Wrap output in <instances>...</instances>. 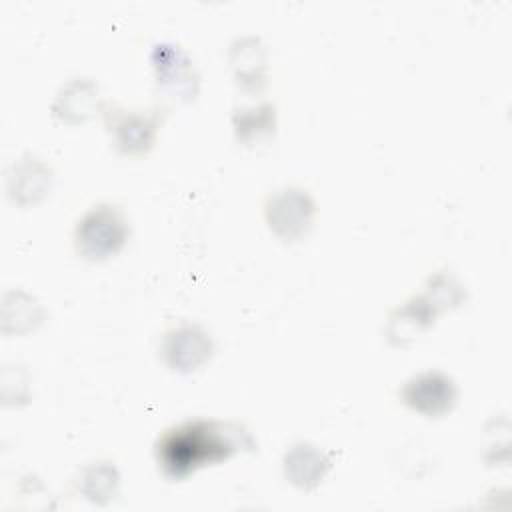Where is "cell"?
<instances>
[{
    "label": "cell",
    "mask_w": 512,
    "mask_h": 512,
    "mask_svg": "<svg viewBox=\"0 0 512 512\" xmlns=\"http://www.w3.org/2000/svg\"><path fill=\"white\" fill-rule=\"evenodd\" d=\"M54 184L52 166L38 154L26 152L10 164L6 172V194L22 208L34 206L44 200Z\"/></svg>",
    "instance_id": "cell-8"
},
{
    "label": "cell",
    "mask_w": 512,
    "mask_h": 512,
    "mask_svg": "<svg viewBox=\"0 0 512 512\" xmlns=\"http://www.w3.org/2000/svg\"><path fill=\"white\" fill-rule=\"evenodd\" d=\"M316 212L318 206L310 190L294 184L272 190L262 204V216L268 230L288 244L300 242L308 236L314 226Z\"/></svg>",
    "instance_id": "cell-3"
},
{
    "label": "cell",
    "mask_w": 512,
    "mask_h": 512,
    "mask_svg": "<svg viewBox=\"0 0 512 512\" xmlns=\"http://www.w3.org/2000/svg\"><path fill=\"white\" fill-rule=\"evenodd\" d=\"M150 64L160 92L180 102H192L198 96L200 72L192 56L180 44L170 40L154 42L150 48Z\"/></svg>",
    "instance_id": "cell-6"
},
{
    "label": "cell",
    "mask_w": 512,
    "mask_h": 512,
    "mask_svg": "<svg viewBox=\"0 0 512 512\" xmlns=\"http://www.w3.org/2000/svg\"><path fill=\"white\" fill-rule=\"evenodd\" d=\"M104 102L106 100L100 96L98 82L88 76H78L70 78L58 88L50 110L52 116L62 124L76 126L102 112Z\"/></svg>",
    "instance_id": "cell-10"
},
{
    "label": "cell",
    "mask_w": 512,
    "mask_h": 512,
    "mask_svg": "<svg viewBox=\"0 0 512 512\" xmlns=\"http://www.w3.org/2000/svg\"><path fill=\"white\" fill-rule=\"evenodd\" d=\"M232 130L240 144L254 146L274 136L276 106L268 100L258 104H240L232 112Z\"/></svg>",
    "instance_id": "cell-14"
},
{
    "label": "cell",
    "mask_w": 512,
    "mask_h": 512,
    "mask_svg": "<svg viewBox=\"0 0 512 512\" xmlns=\"http://www.w3.org/2000/svg\"><path fill=\"white\" fill-rule=\"evenodd\" d=\"M130 238L126 212L112 202L90 206L72 228L74 252L88 262H104L122 252Z\"/></svg>",
    "instance_id": "cell-2"
},
{
    "label": "cell",
    "mask_w": 512,
    "mask_h": 512,
    "mask_svg": "<svg viewBox=\"0 0 512 512\" xmlns=\"http://www.w3.org/2000/svg\"><path fill=\"white\" fill-rule=\"evenodd\" d=\"M158 354L170 372L192 374L212 360L214 340L202 324L182 320L162 332Z\"/></svg>",
    "instance_id": "cell-5"
},
{
    "label": "cell",
    "mask_w": 512,
    "mask_h": 512,
    "mask_svg": "<svg viewBox=\"0 0 512 512\" xmlns=\"http://www.w3.org/2000/svg\"><path fill=\"white\" fill-rule=\"evenodd\" d=\"M168 114V106H152L148 110H128L114 102H104V126L114 148L124 156L146 154L158 136V130Z\"/></svg>",
    "instance_id": "cell-4"
},
{
    "label": "cell",
    "mask_w": 512,
    "mask_h": 512,
    "mask_svg": "<svg viewBox=\"0 0 512 512\" xmlns=\"http://www.w3.org/2000/svg\"><path fill=\"white\" fill-rule=\"evenodd\" d=\"M438 314L424 294H414L388 314L384 336L392 346H408L436 324Z\"/></svg>",
    "instance_id": "cell-11"
},
{
    "label": "cell",
    "mask_w": 512,
    "mask_h": 512,
    "mask_svg": "<svg viewBox=\"0 0 512 512\" xmlns=\"http://www.w3.org/2000/svg\"><path fill=\"white\" fill-rule=\"evenodd\" d=\"M228 64L244 92H260L268 80V52L260 36H236L228 46Z\"/></svg>",
    "instance_id": "cell-12"
},
{
    "label": "cell",
    "mask_w": 512,
    "mask_h": 512,
    "mask_svg": "<svg viewBox=\"0 0 512 512\" xmlns=\"http://www.w3.org/2000/svg\"><path fill=\"white\" fill-rule=\"evenodd\" d=\"M438 312L460 308L466 302V288L464 284L450 272H434L428 276L422 292Z\"/></svg>",
    "instance_id": "cell-16"
},
{
    "label": "cell",
    "mask_w": 512,
    "mask_h": 512,
    "mask_svg": "<svg viewBox=\"0 0 512 512\" xmlns=\"http://www.w3.org/2000/svg\"><path fill=\"white\" fill-rule=\"evenodd\" d=\"M254 448V436L238 422L192 418L166 428L156 440L154 454L160 472L178 482L204 466L222 464Z\"/></svg>",
    "instance_id": "cell-1"
},
{
    "label": "cell",
    "mask_w": 512,
    "mask_h": 512,
    "mask_svg": "<svg viewBox=\"0 0 512 512\" xmlns=\"http://www.w3.org/2000/svg\"><path fill=\"white\" fill-rule=\"evenodd\" d=\"M74 484H76V492L84 500L96 506H106L116 498L120 490V472L114 466V462H108V460L90 462L78 472Z\"/></svg>",
    "instance_id": "cell-15"
},
{
    "label": "cell",
    "mask_w": 512,
    "mask_h": 512,
    "mask_svg": "<svg viewBox=\"0 0 512 512\" xmlns=\"http://www.w3.org/2000/svg\"><path fill=\"white\" fill-rule=\"evenodd\" d=\"M46 318L44 306L32 294L16 288L2 296V334L22 336L34 332Z\"/></svg>",
    "instance_id": "cell-13"
},
{
    "label": "cell",
    "mask_w": 512,
    "mask_h": 512,
    "mask_svg": "<svg viewBox=\"0 0 512 512\" xmlns=\"http://www.w3.org/2000/svg\"><path fill=\"white\" fill-rule=\"evenodd\" d=\"M398 396L408 410L426 418H442L454 410L458 386L442 370H422L404 380Z\"/></svg>",
    "instance_id": "cell-7"
},
{
    "label": "cell",
    "mask_w": 512,
    "mask_h": 512,
    "mask_svg": "<svg viewBox=\"0 0 512 512\" xmlns=\"http://www.w3.org/2000/svg\"><path fill=\"white\" fill-rule=\"evenodd\" d=\"M332 464V456L308 440L294 442L282 456L284 478L302 492L316 490L330 474Z\"/></svg>",
    "instance_id": "cell-9"
}]
</instances>
